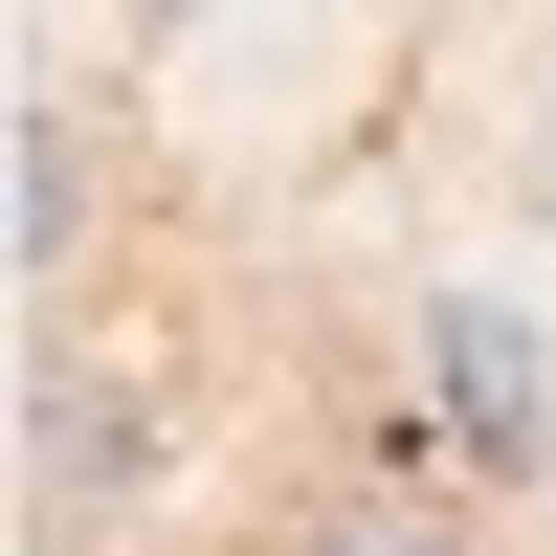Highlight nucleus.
I'll list each match as a JSON object with an SVG mask.
<instances>
[{
	"instance_id": "3",
	"label": "nucleus",
	"mask_w": 556,
	"mask_h": 556,
	"mask_svg": "<svg viewBox=\"0 0 556 556\" xmlns=\"http://www.w3.org/2000/svg\"><path fill=\"white\" fill-rule=\"evenodd\" d=\"M312 556H468V534H445V490H424V445H356V490H334V513H312Z\"/></svg>"
},
{
	"instance_id": "4",
	"label": "nucleus",
	"mask_w": 556,
	"mask_h": 556,
	"mask_svg": "<svg viewBox=\"0 0 556 556\" xmlns=\"http://www.w3.org/2000/svg\"><path fill=\"white\" fill-rule=\"evenodd\" d=\"M23 267H89V112H23Z\"/></svg>"
},
{
	"instance_id": "2",
	"label": "nucleus",
	"mask_w": 556,
	"mask_h": 556,
	"mask_svg": "<svg viewBox=\"0 0 556 556\" xmlns=\"http://www.w3.org/2000/svg\"><path fill=\"white\" fill-rule=\"evenodd\" d=\"M424 356H445V424H468V490H534L556 468V379H534V334H513V312H424Z\"/></svg>"
},
{
	"instance_id": "1",
	"label": "nucleus",
	"mask_w": 556,
	"mask_h": 556,
	"mask_svg": "<svg viewBox=\"0 0 556 556\" xmlns=\"http://www.w3.org/2000/svg\"><path fill=\"white\" fill-rule=\"evenodd\" d=\"M23 490H45V534H112L134 490H156V401H134L112 356H45L23 379Z\"/></svg>"
},
{
	"instance_id": "5",
	"label": "nucleus",
	"mask_w": 556,
	"mask_h": 556,
	"mask_svg": "<svg viewBox=\"0 0 556 556\" xmlns=\"http://www.w3.org/2000/svg\"><path fill=\"white\" fill-rule=\"evenodd\" d=\"M134 23H178V0H134Z\"/></svg>"
}]
</instances>
